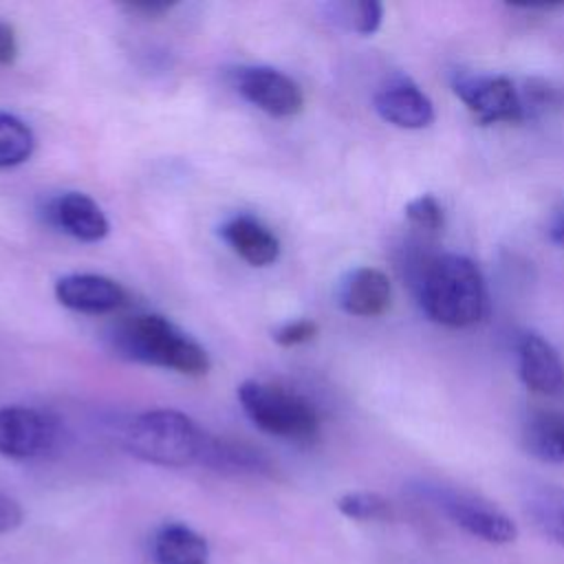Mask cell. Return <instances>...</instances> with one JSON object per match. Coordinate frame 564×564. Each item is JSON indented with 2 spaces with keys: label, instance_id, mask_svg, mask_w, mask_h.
Segmentation results:
<instances>
[{
  "label": "cell",
  "instance_id": "1",
  "mask_svg": "<svg viewBox=\"0 0 564 564\" xmlns=\"http://www.w3.org/2000/svg\"><path fill=\"white\" fill-rule=\"evenodd\" d=\"M414 284L425 315L443 326H471L485 315V282L478 267L465 256L423 258V264H416Z\"/></svg>",
  "mask_w": 564,
  "mask_h": 564
},
{
  "label": "cell",
  "instance_id": "2",
  "mask_svg": "<svg viewBox=\"0 0 564 564\" xmlns=\"http://www.w3.org/2000/svg\"><path fill=\"white\" fill-rule=\"evenodd\" d=\"M110 339L117 355L132 361L170 368L178 375L203 377L212 366L209 355L196 339L156 313L121 319Z\"/></svg>",
  "mask_w": 564,
  "mask_h": 564
},
{
  "label": "cell",
  "instance_id": "3",
  "mask_svg": "<svg viewBox=\"0 0 564 564\" xmlns=\"http://www.w3.org/2000/svg\"><path fill=\"white\" fill-rule=\"evenodd\" d=\"M123 441L128 452L145 463L185 467L200 460L207 434L192 416L161 408L134 416Z\"/></svg>",
  "mask_w": 564,
  "mask_h": 564
},
{
  "label": "cell",
  "instance_id": "4",
  "mask_svg": "<svg viewBox=\"0 0 564 564\" xmlns=\"http://www.w3.org/2000/svg\"><path fill=\"white\" fill-rule=\"evenodd\" d=\"M238 399L249 421L267 434L311 443L319 434V414L302 394L264 381H242Z\"/></svg>",
  "mask_w": 564,
  "mask_h": 564
},
{
  "label": "cell",
  "instance_id": "5",
  "mask_svg": "<svg viewBox=\"0 0 564 564\" xmlns=\"http://www.w3.org/2000/svg\"><path fill=\"white\" fill-rule=\"evenodd\" d=\"M416 494L465 533L482 542L509 544L518 538V527L507 513L471 494L438 482H421L416 485Z\"/></svg>",
  "mask_w": 564,
  "mask_h": 564
},
{
  "label": "cell",
  "instance_id": "6",
  "mask_svg": "<svg viewBox=\"0 0 564 564\" xmlns=\"http://www.w3.org/2000/svg\"><path fill=\"white\" fill-rule=\"evenodd\" d=\"M454 93L478 123H518L524 119L520 93L505 75H456Z\"/></svg>",
  "mask_w": 564,
  "mask_h": 564
},
{
  "label": "cell",
  "instance_id": "7",
  "mask_svg": "<svg viewBox=\"0 0 564 564\" xmlns=\"http://www.w3.org/2000/svg\"><path fill=\"white\" fill-rule=\"evenodd\" d=\"M236 90L262 112L286 119L304 108V93L295 79L269 66H240L234 70Z\"/></svg>",
  "mask_w": 564,
  "mask_h": 564
},
{
  "label": "cell",
  "instance_id": "8",
  "mask_svg": "<svg viewBox=\"0 0 564 564\" xmlns=\"http://www.w3.org/2000/svg\"><path fill=\"white\" fill-rule=\"evenodd\" d=\"M55 434V421L35 408H0V454L7 458L42 456L53 447Z\"/></svg>",
  "mask_w": 564,
  "mask_h": 564
},
{
  "label": "cell",
  "instance_id": "9",
  "mask_svg": "<svg viewBox=\"0 0 564 564\" xmlns=\"http://www.w3.org/2000/svg\"><path fill=\"white\" fill-rule=\"evenodd\" d=\"M55 297L62 306L79 313H112L128 304L126 289L106 275L70 273L55 282Z\"/></svg>",
  "mask_w": 564,
  "mask_h": 564
},
{
  "label": "cell",
  "instance_id": "10",
  "mask_svg": "<svg viewBox=\"0 0 564 564\" xmlns=\"http://www.w3.org/2000/svg\"><path fill=\"white\" fill-rule=\"evenodd\" d=\"M375 110L392 126L416 130L434 121L430 97L408 77H394L375 95Z\"/></svg>",
  "mask_w": 564,
  "mask_h": 564
},
{
  "label": "cell",
  "instance_id": "11",
  "mask_svg": "<svg viewBox=\"0 0 564 564\" xmlns=\"http://www.w3.org/2000/svg\"><path fill=\"white\" fill-rule=\"evenodd\" d=\"M518 368L524 386L538 394L553 397L564 390V364L538 333H524L518 339Z\"/></svg>",
  "mask_w": 564,
  "mask_h": 564
},
{
  "label": "cell",
  "instance_id": "12",
  "mask_svg": "<svg viewBox=\"0 0 564 564\" xmlns=\"http://www.w3.org/2000/svg\"><path fill=\"white\" fill-rule=\"evenodd\" d=\"M390 297V280L375 267H359L350 271L339 286V306L357 317H377L386 313Z\"/></svg>",
  "mask_w": 564,
  "mask_h": 564
},
{
  "label": "cell",
  "instance_id": "13",
  "mask_svg": "<svg viewBox=\"0 0 564 564\" xmlns=\"http://www.w3.org/2000/svg\"><path fill=\"white\" fill-rule=\"evenodd\" d=\"M48 218L84 242H97L108 234V218L101 207L82 192H66L48 203Z\"/></svg>",
  "mask_w": 564,
  "mask_h": 564
},
{
  "label": "cell",
  "instance_id": "14",
  "mask_svg": "<svg viewBox=\"0 0 564 564\" xmlns=\"http://www.w3.org/2000/svg\"><path fill=\"white\" fill-rule=\"evenodd\" d=\"M223 240L251 267H269L280 258L278 236L258 218L240 214L220 227Z\"/></svg>",
  "mask_w": 564,
  "mask_h": 564
},
{
  "label": "cell",
  "instance_id": "15",
  "mask_svg": "<svg viewBox=\"0 0 564 564\" xmlns=\"http://www.w3.org/2000/svg\"><path fill=\"white\" fill-rule=\"evenodd\" d=\"M156 564H209L207 540L183 522H165L152 538Z\"/></svg>",
  "mask_w": 564,
  "mask_h": 564
},
{
  "label": "cell",
  "instance_id": "16",
  "mask_svg": "<svg viewBox=\"0 0 564 564\" xmlns=\"http://www.w3.org/2000/svg\"><path fill=\"white\" fill-rule=\"evenodd\" d=\"M198 463H205L212 469L231 471V474H269L271 471L269 458L258 447H251L242 441H227V438H214V436H207V443Z\"/></svg>",
  "mask_w": 564,
  "mask_h": 564
},
{
  "label": "cell",
  "instance_id": "17",
  "mask_svg": "<svg viewBox=\"0 0 564 564\" xmlns=\"http://www.w3.org/2000/svg\"><path fill=\"white\" fill-rule=\"evenodd\" d=\"M524 513L540 533L564 546V487H531L524 496Z\"/></svg>",
  "mask_w": 564,
  "mask_h": 564
},
{
  "label": "cell",
  "instance_id": "18",
  "mask_svg": "<svg viewBox=\"0 0 564 564\" xmlns=\"http://www.w3.org/2000/svg\"><path fill=\"white\" fill-rule=\"evenodd\" d=\"M562 421L564 416L555 412L531 414L522 427V443L527 452L540 460H549V463L562 460V454H560Z\"/></svg>",
  "mask_w": 564,
  "mask_h": 564
},
{
  "label": "cell",
  "instance_id": "19",
  "mask_svg": "<svg viewBox=\"0 0 564 564\" xmlns=\"http://www.w3.org/2000/svg\"><path fill=\"white\" fill-rule=\"evenodd\" d=\"M35 148L31 128L15 115L0 112V167L24 163Z\"/></svg>",
  "mask_w": 564,
  "mask_h": 564
},
{
  "label": "cell",
  "instance_id": "20",
  "mask_svg": "<svg viewBox=\"0 0 564 564\" xmlns=\"http://www.w3.org/2000/svg\"><path fill=\"white\" fill-rule=\"evenodd\" d=\"M333 20L344 24L346 29L359 35H372L381 26L383 7L377 0H355V2H337L330 7Z\"/></svg>",
  "mask_w": 564,
  "mask_h": 564
},
{
  "label": "cell",
  "instance_id": "21",
  "mask_svg": "<svg viewBox=\"0 0 564 564\" xmlns=\"http://www.w3.org/2000/svg\"><path fill=\"white\" fill-rule=\"evenodd\" d=\"M337 511L359 522L386 520L390 516V502L375 491H348L337 498Z\"/></svg>",
  "mask_w": 564,
  "mask_h": 564
},
{
  "label": "cell",
  "instance_id": "22",
  "mask_svg": "<svg viewBox=\"0 0 564 564\" xmlns=\"http://www.w3.org/2000/svg\"><path fill=\"white\" fill-rule=\"evenodd\" d=\"M405 218L421 231L434 234L443 227V209L432 194H421L405 205Z\"/></svg>",
  "mask_w": 564,
  "mask_h": 564
},
{
  "label": "cell",
  "instance_id": "23",
  "mask_svg": "<svg viewBox=\"0 0 564 564\" xmlns=\"http://www.w3.org/2000/svg\"><path fill=\"white\" fill-rule=\"evenodd\" d=\"M317 330L319 328L313 319H295V322H289L282 328H278L273 333V339H275V344H280L284 348H291V346H300V344L311 341L317 335Z\"/></svg>",
  "mask_w": 564,
  "mask_h": 564
},
{
  "label": "cell",
  "instance_id": "24",
  "mask_svg": "<svg viewBox=\"0 0 564 564\" xmlns=\"http://www.w3.org/2000/svg\"><path fill=\"white\" fill-rule=\"evenodd\" d=\"M24 520V511L11 496L0 491V535L15 531Z\"/></svg>",
  "mask_w": 564,
  "mask_h": 564
},
{
  "label": "cell",
  "instance_id": "25",
  "mask_svg": "<svg viewBox=\"0 0 564 564\" xmlns=\"http://www.w3.org/2000/svg\"><path fill=\"white\" fill-rule=\"evenodd\" d=\"M18 59L15 29L0 18V66H11Z\"/></svg>",
  "mask_w": 564,
  "mask_h": 564
},
{
  "label": "cell",
  "instance_id": "26",
  "mask_svg": "<svg viewBox=\"0 0 564 564\" xmlns=\"http://www.w3.org/2000/svg\"><path fill=\"white\" fill-rule=\"evenodd\" d=\"M174 7V2H148V0H141V2H130L126 4V9H130L132 13H141L145 18H159L163 15L165 11H170Z\"/></svg>",
  "mask_w": 564,
  "mask_h": 564
},
{
  "label": "cell",
  "instance_id": "27",
  "mask_svg": "<svg viewBox=\"0 0 564 564\" xmlns=\"http://www.w3.org/2000/svg\"><path fill=\"white\" fill-rule=\"evenodd\" d=\"M549 236L555 245L564 249V200L553 209L551 220H549Z\"/></svg>",
  "mask_w": 564,
  "mask_h": 564
},
{
  "label": "cell",
  "instance_id": "28",
  "mask_svg": "<svg viewBox=\"0 0 564 564\" xmlns=\"http://www.w3.org/2000/svg\"><path fill=\"white\" fill-rule=\"evenodd\" d=\"M560 454H562V460H564V421H562V430H560Z\"/></svg>",
  "mask_w": 564,
  "mask_h": 564
}]
</instances>
